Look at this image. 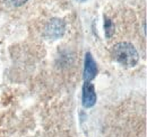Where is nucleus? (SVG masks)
I'll list each match as a JSON object with an SVG mask.
<instances>
[{"instance_id": "1", "label": "nucleus", "mask_w": 147, "mask_h": 137, "mask_svg": "<svg viewBox=\"0 0 147 137\" xmlns=\"http://www.w3.org/2000/svg\"><path fill=\"white\" fill-rule=\"evenodd\" d=\"M112 55L115 61H118L120 64L127 68L134 67L139 59L138 52L136 51V49L130 43L126 42L115 44L112 49Z\"/></svg>"}, {"instance_id": "2", "label": "nucleus", "mask_w": 147, "mask_h": 137, "mask_svg": "<svg viewBox=\"0 0 147 137\" xmlns=\"http://www.w3.org/2000/svg\"><path fill=\"white\" fill-rule=\"evenodd\" d=\"M95 88L91 82H85L83 86V106L85 108H91L96 103Z\"/></svg>"}, {"instance_id": "3", "label": "nucleus", "mask_w": 147, "mask_h": 137, "mask_svg": "<svg viewBox=\"0 0 147 137\" xmlns=\"http://www.w3.org/2000/svg\"><path fill=\"white\" fill-rule=\"evenodd\" d=\"M97 74V65L91 53H86L85 68H84V80L85 82H91Z\"/></svg>"}, {"instance_id": "4", "label": "nucleus", "mask_w": 147, "mask_h": 137, "mask_svg": "<svg viewBox=\"0 0 147 137\" xmlns=\"http://www.w3.org/2000/svg\"><path fill=\"white\" fill-rule=\"evenodd\" d=\"M63 31H65V24L59 19H53L47 27V34L49 35V37H53V38L61 36Z\"/></svg>"}, {"instance_id": "5", "label": "nucleus", "mask_w": 147, "mask_h": 137, "mask_svg": "<svg viewBox=\"0 0 147 137\" xmlns=\"http://www.w3.org/2000/svg\"><path fill=\"white\" fill-rule=\"evenodd\" d=\"M104 28H105V35H107V37H111L112 34H113V29H114V26H113V24H112V21H111L110 19H105V21H104Z\"/></svg>"}, {"instance_id": "6", "label": "nucleus", "mask_w": 147, "mask_h": 137, "mask_svg": "<svg viewBox=\"0 0 147 137\" xmlns=\"http://www.w3.org/2000/svg\"><path fill=\"white\" fill-rule=\"evenodd\" d=\"M15 6H20V5H23L24 2H26L27 0H10Z\"/></svg>"}]
</instances>
